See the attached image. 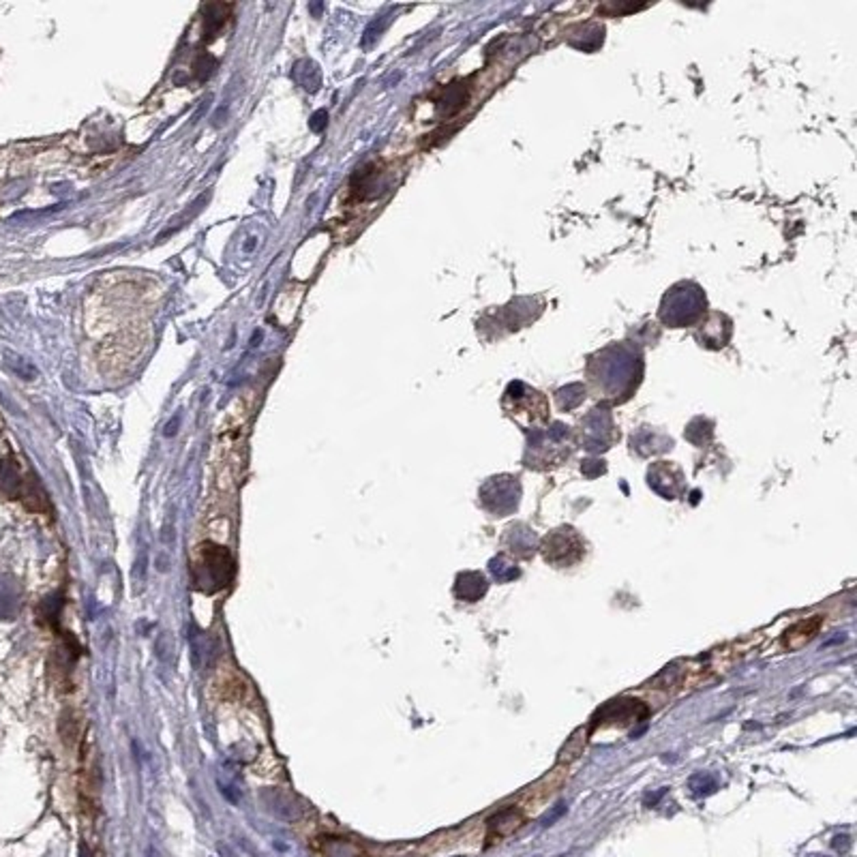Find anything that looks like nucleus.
I'll list each match as a JSON object with an SVG mask.
<instances>
[{
	"label": "nucleus",
	"mask_w": 857,
	"mask_h": 857,
	"mask_svg": "<svg viewBox=\"0 0 857 857\" xmlns=\"http://www.w3.org/2000/svg\"><path fill=\"white\" fill-rule=\"evenodd\" d=\"M234 579V557L221 544L204 543L197 549L196 563H193V581L196 588L215 594L232 583Z\"/></svg>",
	"instance_id": "obj_1"
},
{
	"label": "nucleus",
	"mask_w": 857,
	"mask_h": 857,
	"mask_svg": "<svg viewBox=\"0 0 857 857\" xmlns=\"http://www.w3.org/2000/svg\"><path fill=\"white\" fill-rule=\"evenodd\" d=\"M706 313V294L695 284H679L662 298L660 320L671 328L692 326Z\"/></svg>",
	"instance_id": "obj_2"
},
{
	"label": "nucleus",
	"mask_w": 857,
	"mask_h": 857,
	"mask_svg": "<svg viewBox=\"0 0 857 857\" xmlns=\"http://www.w3.org/2000/svg\"><path fill=\"white\" fill-rule=\"evenodd\" d=\"M320 857H365V849L351 841V838L337 836V833H322L315 843Z\"/></svg>",
	"instance_id": "obj_3"
},
{
	"label": "nucleus",
	"mask_w": 857,
	"mask_h": 857,
	"mask_svg": "<svg viewBox=\"0 0 857 857\" xmlns=\"http://www.w3.org/2000/svg\"><path fill=\"white\" fill-rule=\"evenodd\" d=\"M294 80L304 88V91L315 92V91H318V88H320V84H322V75H320L318 64L311 63V61L296 63V67H294Z\"/></svg>",
	"instance_id": "obj_4"
},
{
	"label": "nucleus",
	"mask_w": 857,
	"mask_h": 857,
	"mask_svg": "<svg viewBox=\"0 0 857 857\" xmlns=\"http://www.w3.org/2000/svg\"><path fill=\"white\" fill-rule=\"evenodd\" d=\"M817 631H819L817 620L802 621V624L794 626V628H791V631L785 635V637H786V645H789V648H800V645L810 641V637L817 635Z\"/></svg>",
	"instance_id": "obj_5"
},
{
	"label": "nucleus",
	"mask_w": 857,
	"mask_h": 857,
	"mask_svg": "<svg viewBox=\"0 0 857 857\" xmlns=\"http://www.w3.org/2000/svg\"><path fill=\"white\" fill-rule=\"evenodd\" d=\"M196 651L202 667H210L217 660V641L213 637L197 635L196 637Z\"/></svg>",
	"instance_id": "obj_6"
},
{
	"label": "nucleus",
	"mask_w": 857,
	"mask_h": 857,
	"mask_svg": "<svg viewBox=\"0 0 857 857\" xmlns=\"http://www.w3.org/2000/svg\"><path fill=\"white\" fill-rule=\"evenodd\" d=\"M493 821H496L497 827H491V830L500 833V836H508L510 832H515L516 827L524 823V817H521L519 813H513V808H510V810H506V813L496 814V819H493Z\"/></svg>",
	"instance_id": "obj_7"
},
{
	"label": "nucleus",
	"mask_w": 857,
	"mask_h": 857,
	"mask_svg": "<svg viewBox=\"0 0 857 857\" xmlns=\"http://www.w3.org/2000/svg\"><path fill=\"white\" fill-rule=\"evenodd\" d=\"M326 119H328L326 110L315 111V114L311 116V129H313L315 133H318V131H324V127H326Z\"/></svg>",
	"instance_id": "obj_8"
},
{
	"label": "nucleus",
	"mask_w": 857,
	"mask_h": 857,
	"mask_svg": "<svg viewBox=\"0 0 857 857\" xmlns=\"http://www.w3.org/2000/svg\"><path fill=\"white\" fill-rule=\"evenodd\" d=\"M176 425H178V419H174L172 422H169L168 428H166V436H174V433H176Z\"/></svg>",
	"instance_id": "obj_9"
},
{
	"label": "nucleus",
	"mask_w": 857,
	"mask_h": 857,
	"mask_svg": "<svg viewBox=\"0 0 857 857\" xmlns=\"http://www.w3.org/2000/svg\"><path fill=\"white\" fill-rule=\"evenodd\" d=\"M80 857H92V853H91V849H88V847H86V844H82V847H80Z\"/></svg>",
	"instance_id": "obj_10"
}]
</instances>
